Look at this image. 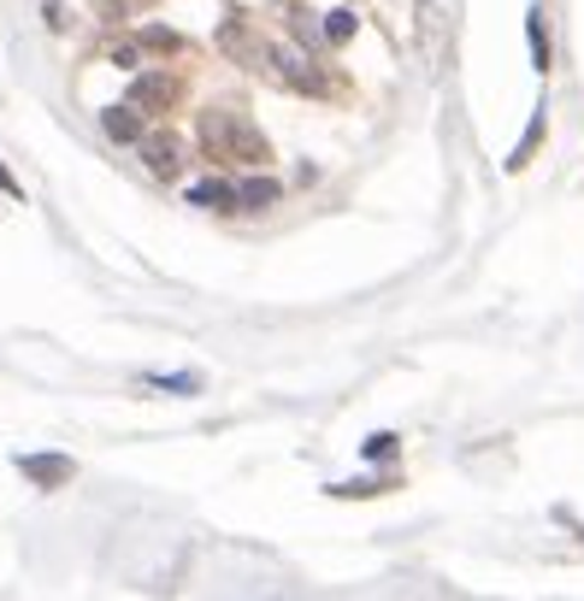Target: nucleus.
<instances>
[{"instance_id": "6", "label": "nucleus", "mask_w": 584, "mask_h": 601, "mask_svg": "<svg viewBox=\"0 0 584 601\" xmlns=\"http://www.w3.org/2000/svg\"><path fill=\"white\" fill-rule=\"evenodd\" d=\"M284 189L272 183V178H254V183H236V207H248V213H261V207H272Z\"/></svg>"}, {"instance_id": "8", "label": "nucleus", "mask_w": 584, "mask_h": 601, "mask_svg": "<svg viewBox=\"0 0 584 601\" xmlns=\"http://www.w3.org/2000/svg\"><path fill=\"white\" fill-rule=\"evenodd\" d=\"M189 207H236V183H195Z\"/></svg>"}, {"instance_id": "12", "label": "nucleus", "mask_w": 584, "mask_h": 601, "mask_svg": "<svg viewBox=\"0 0 584 601\" xmlns=\"http://www.w3.org/2000/svg\"><path fill=\"white\" fill-rule=\"evenodd\" d=\"M118 7H153V0H118Z\"/></svg>"}, {"instance_id": "2", "label": "nucleus", "mask_w": 584, "mask_h": 601, "mask_svg": "<svg viewBox=\"0 0 584 601\" xmlns=\"http://www.w3.org/2000/svg\"><path fill=\"white\" fill-rule=\"evenodd\" d=\"M266 65L272 77L284 83V89H301V95H331V83H325L314 65H307V54H296V47H266Z\"/></svg>"}, {"instance_id": "11", "label": "nucleus", "mask_w": 584, "mask_h": 601, "mask_svg": "<svg viewBox=\"0 0 584 601\" xmlns=\"http://www.w3.org/2000/svg\"><path fill=\"white\" fill-rule=\"evenodd\" d=\"M0 189H7V195H19V183H12V171L0 165Z\"/></svg>"}, {"instance_id": "3", "label": "nucleus", "mask_w": 584, "mask_h": 601, "mask_svg": "<svg viewBox=\"0 0 584 601\" xmlns=\"http://www.w3.org/2000/svg\"><path fill=\"white\" fill-rule=\"evenodd\" d=\"M183 100V77H171V72H142L130 83V107H142V112H171Z\"/></svg>"}, {"instance_id": "7", "label": "nucleus", "mask_w": 584, "mask_h": 601, "mask_svg": "<svg viewBox=\"0 0 584 601\" xmlns=\"http://www.w3.org/2000/svg\"><path fill=\"white\" fill-rule=\"evenodd\" d=\"M100 130H107L113 142H136V136H142V118L130 107H113V112H100Z\"/></svg>"}, {"instance_id": "5", "label": "nucleus", "mask_w": 584, "mask_h": 601, "mask_svg": "<svg viewBox=\"0 0 584 601\" xmlns=\"http://www.w3.org/2000/svg\"><path fill=\"white\" fill-rule=\"evenodd\" d=\"M19 466H24V477H36V484H72V477H77V466H72V460H65V454H54V460H42V454H24Z\"/></svg>"}, {"instance_id": "4", "label": "nucleus", "mask_w": 584, "mask_h": 601, "mask_svg": "<svg viewBox=\"0 0 584 601\" xmlns=\"http://www.w3.org/2000/svg\"><path fill=\"white\" fill-rule=\"evenodd\" d=\"M136 153L148 160L153 178H178V165H183V136H178V130H142V136H136Z\"/></svg>"}, {"instance_id": "9", "label": "nucleus", "mask_w": 584, "mask_h": 601, "mask_svg": "<svg viewBox=\"0 0 584 601\" xmlns=\"http://www.w3.org/2000/svg\"><path fill=\"white\" fill-rule=\"evenodd\" d=\"M136 42H142L148 54H183V47H189L178 30H166V24H142V36H136Z\"/></svg>"}, {"instance_id": "1", "label": "nucleus", "mask_w": 584, "mask_h": 601, "mask_svg": "<svg viewBox=\"0 0 584 601\" xmlns=\"http://www.w3.org/2000/svg\"><path fill=\"white\" fill-rule=\"evenodd\" d=\"M195 136H201V153L219 160V165H266L272 160V142L243 107H208Z\"/></svg>"}, {"instance_id": "10", "label": "nucleus", "mask_w": 584, "mask_h": 601, "mask_svg": "<svg viewBox=\"0 0 584 601\" xmlns=\"http://www.w3.org/2000/svg\"><path fill=\"white\" fill-rule=\"evenodd\" d=\"M354 36V12H331L325 19V42H349Z\"/></svg>"}]
</instances>
